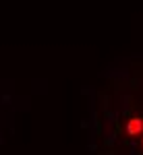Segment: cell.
Here are the masks:
<instances>
[{
  "label": "cell",
  "mask_w": 143,
  "mask_h": 155,
  "mask_svg": "<svg viewBox=\"0 0 143 155\" xmlns=\"http://www.w3.org/2000/svg\"><path fill=\"white\" fill-rule=\"evenodd\" d=\"M141 130H143V120H141V118H131V120H127V134L135 137V134H139Z\"/></svg>",
  "instance_id": "obj_1"
}]
</instances>
